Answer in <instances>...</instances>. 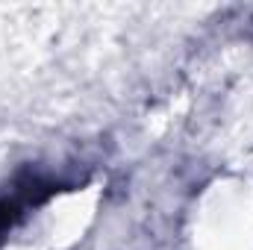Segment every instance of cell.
Returning <instances> with one entry per match:
<instances>
[{
	"label": "cell",
	"instance_id": "obj_1",
	"mask_svg": "<svg viewBox=\"0 0 253 250\" xmlns=\"http://www.w3.org/2000/svg\"><path fill=\"white\" fill-rule=\"evenodd\" d=\"M47 194H53V186H42V183H30V186L12 191L9 197H0V236L6 230H12L27 209H33L36 203H42Z\"/></svg>",
	"mask_w": 253,
	"mask_h": 250
}]
</instances>
